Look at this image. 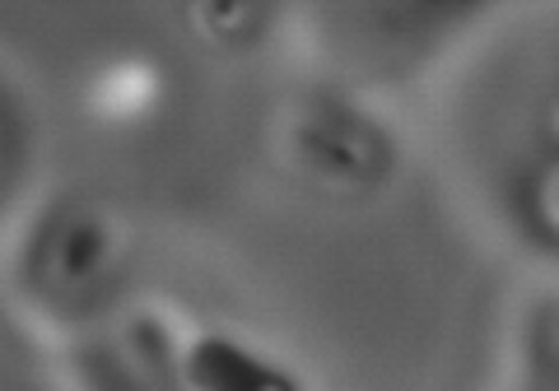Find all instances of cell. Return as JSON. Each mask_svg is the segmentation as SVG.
<instances>
[{
	"label": "cell",
	"instance_id": "6da1fadb",
	"mask_svg": "<svg viewBox=\"0 0 559 391\" xmlns=\"http://www.w3.org/2000/svg\"><path fill=\"white\" fill-rule=\"evenodd\" d=\"M187 378L197 391H299V382L289 372H280L261 354L242 349L234 341H197L187 354Z\"/></svg>",
	"mask_w": 559,
	"mask_h": 391
}]
</instances>
